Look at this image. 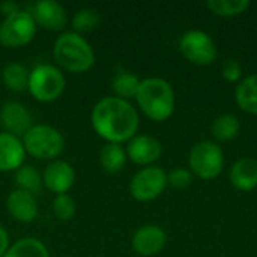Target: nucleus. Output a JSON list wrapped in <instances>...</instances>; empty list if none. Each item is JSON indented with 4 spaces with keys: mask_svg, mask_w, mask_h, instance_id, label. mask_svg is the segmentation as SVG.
<instances>
[{
    "mask_svg": "<svg viewBox=\"0 0 257 257\" xmlns=\"http://www.w3.org/2000/svg\"><path fill=\"white\" fill-rule=\"evenodd\" d=\"M167 173L157 166L143 167L130 181V194L137 202H151L167 188Z\"/></svg>",
    "mask_w": 257,
    "mask_h": 257,
    "instance_id": "obj_9",
    "label": "nucleus"
},
{
    "mask_svg": "<svg viewBox=\"0 0 257 257\" xmlns=\"http://www.w3.org/2000/svg\"><path fill=\"white\" fill-rule=\"evenodd\" d=\"M126 157L139 166L149 167L160 160L163 154V146L160 140L148 134H136L130 142H126Z\"/></svg>",
    "mask_w": 257,
    "mask_h": 257,
    "instance_id": "obj_10",
    "label": "nucleus"
},
{
    "mask_svg": "<svg viewBox=\"0 0 257 257\" xmlns=\"http://www.w3.org/2000/svg\"><path fill=\"white\" fill-rule=\"evenodd\" d=\"M179 50L182 56L193 65L208 66L217 59V45L214 39L203 30H188L179 39Z\"/></svg>",
    "mask_w": 257,
    "mask_h": 257,
    "instance_id": "obj_8",
    "label": "nucleus"
},
{
    "mask_svg": "<svg viewBox=\"0 0 257 257\" xmlns=\"http://www.w3.org/2000/svg\"><path fill=\"white\" fill-rule=\"evenodd\" d=\"M239 131H241L239 120L235 114H230V113L217 116L211 126V133H212L214 139L220 143L235 140L239 136Z\"/></svg>",
    "mask_w": 257,
    "mask_h": 257,
    "instance_id": "obj_19",
    "label": "nucleus"
},
{
    "mask_svg": "<svg viewBox=\"0 0 257 257\" xmlns=\"http://www.w3.org/2000/svg\"><path fill=\"white\" fill-rule=\"evenodd\" d=\"M6 209L9 215L20 223H32L38 217L36 197L23 190H14L6 199Z\"/></svg>",
    "mask_w": 257,
    "mask_h": 257,
    "instance_id": "obj_16",
    "label": "nucleus"
},
{
    "mask_svg": "<svg viewBox=\"0 0 257 257\" xmlns=\"http://www.w3.org/2000/svg\"><path fill=\"white\" fill-rule=\"evenodd\" d=\"M221 75L227 83H239L242 78V66L236 59H227L221 66Z\"/></svg>",
    "mask_w": 257,
    "mask_h": 257,
    "instance_id": "obj_29",
    "label": "nucleus"
},
{
    "mask_svg": "<svg viewBox=\"0 0 257 257\" xmlns=\"http://www.w3.org/2000/svg\"><path fill=\"white\" fill-rule=\"evenodd\" d=\"M11 247L9 244V235H8V230L0 224V257H3L6 254L8 248Z\"/></svg>",
    "mask_w": 257,
    "mask_h": 257,
    "instance_id": "obj_30",
    "label": "nucleus"
},
{
    "mask_svg": "<svg viewBox=\"0 0 257 257\" xmlns=\"http://www.w3.org/2000/svg\"><path fill=\"white\" fill-rule=\"evenodd\" d=\"M36 21L29 11H18L6 17L0 24V45L20 48L32 42L36 35Z\"/></svg>",
    "mask_w": 257,
    "mask_h": 257,
    "instance_id": "obj_7",
    "label": "nucleus"
},
{
    "mask_svg": "<svg viewBox=\"0 0 257 257\" xmlns=\"http://www.w3.org/2000/svg\"><path fill=\"white\" fill-rule=\"evenodd\" d=\"M190 169L191 173L203 181H211L220 176L224 167V155L220 145L203 140L196 143L190 152Z\"/></svg>",
    "mask_w": 257,
    "mask_h": 257,
    "instance_id": "obj_6",
    "label": "nucleus"
},
{
    "mask_svg": "<svg viewBox=\"0 0 257 257\" xmlns=\"http://www.w3.org/2000/svg\"><path fill=\"white\" fill-rule=\"evenodd\" d=\"M167 242L166 232L155 224H146L139 227L133 235V248L139 256L152 257L157 256Z\"/></svg>",
    "mask_w": 257,
    "mask_h": 257,
    "instance_id": "obj_13",
    "label": "nucleus"
},
{
    "mask_svg": "<svg viewBox=\"0 0 257 257\" xmlns=\"http://www.w3.org/2000/svg\"><path fill=\"white\" fill-rule=\"evenodd\" d=\"M139 108L155 122L167 120L175 111V90L172 84L160 77H148L140 81L136 93Z\"/></svg>",
    "mask_w": 257,
    "mask_h": 257,
    "instance_id": "obj_2",
    "label": "nucleus"
},
{
    "mask_svg": "<svg viewBox=\"0 0 257 257\" xmlns=\"http://www.w3.org/2000/svg\"><path fill=\"white\" fill-rule=\"evenodd\" d=\"M93 131L107 143L130 142L139 131L140 117L134 105L117 96H104L92 108Z\"/></svg>",
    "mask_w": 257,
    "mask_h": 257,
    "instance_id": "obj_1",
    "label": "nucleus"
},
{
    "mask_svg": "<svg viewBox=\"0 0 257 257\" xmlns=\"http://www.w3.org/2000/svg\"><path fill=\"white\" fill-rule=\"evenodd\" d=\"M26 151L20 137L9 133H0V172H17L24 166Z\"/></svg>",
    "mask_w": 257,
    "mask_h": 257,
    "instance_id": "obj_15",
    "label": "nucleus"
},
{
    "mask_svg": "<svg viewBox=\"0 0 257 257\" xmlns=\"http://www.w3.org/2000/svg\"><path fill=\"white\" fill-rule=\"evenodd\" d=\"M167 182L172 188H176V190H184L187 187L191 185L193 182V173L191 170L188 169H184V167H178L175 170H172L169 175H167Z\"/></svg>",
    "mask_w": 257,
    "mask_h": 257,
    "instance_id": "obj_28",
    "label": "nucleus"
},
{
    "mask_svg": "<svg viewBox=\"0 0 257 257\" xmlns=\"http://www.w3.org/2000/svg\"><path fill=\"white\" fill-rule=\"evenodd\" d=\"M206 8L217 17H238L250 8L248 0H209Z\"/></svg>",
    "mask_w": 257,
    "mask_h": 257,
    "instance_id": "obj_25",
    "label": "nucleus"
},
{
    "mask_svg": "<svg viewBox=\"0 0 257 257\" xmlns=\"http://www.w3.org/2000/svg\"><path fill=\"white\" fill-rule=\"evenodd\" d=\"M15 181H17L18 190L27 191L33 196L41 193V190L44 187L42 175L33 166H21L15 172Z\"/></svg>",
    "mask_w": 257,
    "mask_h": 257,
    "instance_id": "obj_24",
    "label": "nucleus"
},
{
    "mask_svg": "<svg viewBox=\"0 0 257 257\" xmlns=\"http://www.w3.org/2000/svg\"><path fill=\"white\" fill-rule=\"evenodd\" d=\"M235 101L241 110L257 114V74L242 78L235 89Z\"/></svg>",
    "mask_w": 257,
    "mask_h": 257,
    "instance_id": "obj_18",
    "label": "nucleus"
},
{
    "mask_svg": "<svg viewBox=\"0 0 257 257\" xmlns=\"http://www.w3.org/2000/svg\"><path fill=\"white\" fill-rule=\"evenodd\" d=\"M99 23H101V15L96 9L92 8L80 9L72 17V27L74 32L78 35L95 30L99 26Z\"/></svg>",
    "mask_w": 257,
    "mask_h": 257,
    "instance_id": "obj_26",
    "label": "nucleus"
},
{
    "mask_svg": "<svg viewBox=\"0 0 257 257\" xmlns=\"http://www.w3.org/2000/svg\"><path fill=\"white\" fill-rule=\"evenodd\" d=\"M77 211L75 200L69 194H59L53 200V214L60 221H69Z\"/></svg>",
    "mask_w": 257,
    "mask_h": 257,
    "instance_id": "obj_27",
    "label": "nucleus"
},
{
    "mask_svg": "<svg viewBox=\"0 0 257 257\" xmlns=\"http://www.w3.org/2000/svg\"><path fill=\"white\" fill-rule=\"evenodd\" d=\"M229 179L236 190L253 191L257 187V160L244 157L235 161L230 167Z\"/></svg>",
    "mask_w": 257,
    "mask_h": 257,
    "instance_id": "obj_17",
    "label": "nucleus"
},
{
    "mask_svg": "<svg viewBox=\"0 0 257 257\" xmlns=\"http://www.w3.org/2000/svg\"><path fill=\"white\" fill-rule=\"evenodd\" d=\"M3 257H50V253L41 239L26 236L15 241Z\"/></svg>",
    "mask_w": 257,
    "mask_h": 257,
    "instance_id": "obj_21",
    "label": "nucleus"
},
{
    "mask_svg": "<svg viewBox=\"0 0 257 257\" xmlns=\"http://www.w3.org/2000/svg\"><path fill=\"white\" fill-rule=\"evenodd\" d=\"M0 11H2V14H3L5 18H6V17H9V15H12V14L18 12L20 8H18V5H17L15 2H3V3L0 5Z\"/></svg>",
    "mask_w": 257,
    "mask_h": 257,
    "instance_id": "obj_31",
    "label": "nucleus"
},
{
    "mask_svg": "<svg viewBox=\"0 0 257 257\" xmlns=\"http://www.w3.org/2000/svg\"><path fill=\"white\" fill-rule=\"evenodd\" d=\"M30 71L18 62H9L2 71V78L5 86L12 92H23L27 89Z\"/></svg>",
    "mask_w": 257,
    "mask_h": 257,
    "instance_id": "obj_22",
    "label": "nucleus"
},
{
    "mask_svg": "<svg viewBox=\"0 0 257 257\" xmlns=\"http://www.w3.org/2000/svg\"><path fill=\"white\" fill-rule=\"evenodd\" d=\"M53 57L62 69L72 74H83L95 65L92 45L75 32H65L54 41Z\"/></svg>",
    "mask_w": 257,
    "mask_h": 257,
    "instance_id": "obj_3",
    "label": "nucleus"
},
{
    "mask_svg": "<svg viewBox=\"0 0 257 257\" xmlns=\"http://www.w3.org/2000/svg\"><path fill=\"white\" fill-rule=\"evenodd\" d=\"M32 15L36 21V26L42 29L59 32L68 23V14L65 8L54 0H39L33 5Z\"/></svg>",
    "mask_w": 257,
    "mask_h": 257,
    "instance_id": "obj_14",
    "label": "nucleus"
},
{
    "mask_svg": "<svg viewBox=\"0 0 257 257\" xmlns=\"http://www.w3.org/2000/svg\"><path fill=\"white\" fill-rule=\"evenodd\" d=\"M26 154L36 160L54 161L63 152L65 139L62 133L47 123L33 125L21 139Z\"/></svg>",
    "mask_w": 257,
    "mask_h": 257,
    "instance_id": "obj_4",
    "label": "nucleus"
},
{
    "mask_svg": "<svg viewBox=\"0 0 257 257\" xmlns=\"http://www.w3.org/2000/svg\"><path fill=\"white\" fill-rule=\"evenodd\" d=\"M0 125L5 133L23 137L33 125L29 108L18 101H8L0 108Z\"/></svg>",
    "mask_w": 257,
    "mask_h": 257,
    "instance_id": "obj_12",
    "label": "nucleus"
},
{
    "mask_svg": "<svg viewBox=\"0 0 257 257\" xmlns=\"http://www.w3.org/2000/svg\"><path fill=\"white\" fill-rule=\"evenodd\" d=\"M126 152L119 143H107L99 151V164L107 173H117L126 164Z\"/></svg>",
    "mask_w": 257,
    "mask_h": 257,
    "instance_id": "obj_20",
    "label": "nucleus"
},
{
    "mask_svg": "<svg viewBox=\"0 0 257 257\" xmlns=\"http://www.w3.org/2000/svg\"><path fill=\"white\" fill-rule=\"evenodd\" d=\"M140 81L142 80L136 74H133L130 71H120L114 75V78L111 81V89L117 98L130 101L131 98H136Z\"/></svg>",
    "mask_w": 257,
    "mask_h": 257,
    "instance_id": "obj_23",
    "label": "nucleus"
},
{
    "mask_svg": "<svg viewBox=\"0 0 257 257\" xmlns=\"http://www.w3.org/2000/svg\"><path fill=\"white\" fill-rule=\"evenodd\" d=\"M42 182L44 187L56 196L68 194V191L74 187L75 182V170L68 161L54 160L48 163V166L44 169Z\"/></svg>",
    "mask_w": 257,
    "mask_h": 257,
    "instance_id": "obj_11",
    "label": "nucleus"
},
{
    "mask_svg": "<svg viewBox=\"0 0 257 257\" xmlns=\"http://www.w3.org/2000/svg\"><path fill=\"white\" fill-rule=\"evenodd\" d=\"M66 80L60 68L41 63L36 65L29 74L27 90L39 102H53L59 99L65 90Z\"/></svg>",
    "mask_w": 257,
    "mask_h": 257,
    "instance_id": "obj_5",
    "label": "nucleus"
}]
</instances>
